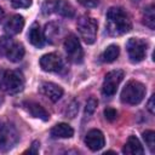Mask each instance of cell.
Returning <instances> with one entry per match:
<instances>
[{"label":"cell","mask_w":155,"mask_h":155,"mask_svg":"<svg viewBox=\"0 0 155 155\" xmlns=\"http://www.w3.org/2000/svg\"><path fill=\"white\" fill-rule=\"evenodd\" d=\"M147 46L148 45L144 40L138 39V38H131L126 44L127 53H128L131 62L138 63L143 61L147 54Z\"/></svg>","instance_id":"52a82bcc"},{"label":"cell","mask_w":155,"mask_h":155,"mask_svg":"<svg viewBox=\"0 0 155 155\" xmlns=\"http://www.w3.org/2000/svg\"><path fill=\"white\" fill-rule=\"evenodd\" d=\"M40 67L45 71L58 73L63 69V61L57 53H47L40 58Z\"/></svg>","instance_id":"9c48e42d"},{"label":"cell","mask_w":155,"mask_h":155,"mask_svg":"<svg viewBox=\"0 0 155 155\" xmlns=\"http://www.w3.org/2000/svg\"><path fill=\"white\" fill-rule=\"evenodd\" d=\"M54 12L68 18H71L75 15V10L68 0H54Z\"/></svg>","instance_id":"e0dca14e"},{"label":"cell","mask_w":155,"mask_h":155,"mask_svg":"<svg viewBox=\"0 0 155 155\" xmlns=\"http://www.w3.org/2000/svg\"><path fill=\"white\" fill-rule=\"evenodd\" d=\"M40 92L52 102L59 101L63 96V88L53 82H42L40 86Z\"/></svg>","instance_id":"8fae6325"},{"label":"cell","mask_w":155,"mask_h":155,"mask_svg":"<svg viewBox=\"0 0 155 155\" xmlns=\"http://www.w3.org/2000/svg\"><path fill=\"white\" fill-rule=\"evenodd\" d=\"M28 40L29 42L35 47H42L45 42L44 33L40 29V25L38 23H33L29 31H28Z\"/></svg>","instance_id":"9a60e30c"},{"label":"cell","mask_w":155,"mask_h":155,"mask_svg":"<svg viewBox=\"0 0 155 155\" xmlns=\"http://www.w3.org/2000/svg\"><path fill=\"white\" fill-rule=\"evenodd\" d=\"M23 27H24V18L21 15H13L6 21V23L4 25V30L7 35L11 36V35L19 34L22 31Z\"/></svg>","instance_id":"7c38bea8"},{"label":"cell","mask_w":155,"mask_h":155,"mask_svg":"<svg viewBox=\"0 0 155 155\" xmlns=\"http://www.w3.org/2000/svg\"><path fill=\"white\" fill-rule=\"evenodd\" d=\"M52 12H54V0H46L42 5V13L50 15Z\"/></svg>","instance_id":"484cf974"},{"label":"cell","mask_w":155,"mask_h":155,"mask_svg":"<svg viewBox=\"0 0 155 155\" xmlns=\"http://www.w3.org/2000/svg\"><path fill=\"white\" fill-rule=\"evenodd\" d=\"M64 50L68 58L74 63H81L84 59V51L79 39L74 34H69L64 40Z\"/></svg>","instance_id":"8992f818"},{"label":"cell","mask_w":155,"mask_h":155,"mask_svg":"<svg viewBox=\"0 0 155 155\" xmlns=\"http://www.w3.org/2000/svg\"><path fill=\"white\" fill-rule=\"evenodd\" d=\"M154 94L150 97V99L148 101V104H147V109L150 111V114H154L155 113V105H154Z\"/></svg>","instance_id":"4dcf8cb0"},{"label":"cell","mask_w":155,"mask_h":155,"mask_svg":"<svg viewBox=\"0 0 155 155\" xmlns=\"http://www.w3.org/2000/svg\"><path fill=\"white\" fill-rule=\"evenodd\" d=\"M122 153L127 155H142L144 153V149L136 136H130L122 148Z\"/></svg>","instance_id":"5bb4252c"},{"label":"cell","mask_w":155,"mask_h":155,"mask_svg":"<svg viewBox=\"0 0 155 155\" xmlns=\"http://www.w3.org/2000/svg\"><path fill=\"white\" fill-rule=\"evenodd\" d=\"M51 136L52 138H70L74 134V130L64 122L57 124L51 128Z\"/></svg>","instance_id":"2e32d148"},{"label":"cell","mask_w":155,"mask_h":155,"mask_svg":"<svg viewBox=\"0 0 155 155\" xmlns=\"http://www.w3.org/2000/svg\"><path fill=\"white\" fill-rule=\"evenodd\" d=\"M23 87H24V78L22 73L17 70H4L1 90L6 91L10 94H16L21 92Z\"/></svg>","instance_id":"277c9868"},{"label":"cell","mask_w":155,"mask_h":155,"mask_svg":"<svg viewBox=\"0 0 155 155\" xmlns=\"http://www.w3.org/2000/svg\"><path fill=\"white\" fill-rule=\"evenodd\" d=\"M11 5L15 8H27L31 5V0H11Z\"/></svg>","instance_id":"4316f807"},{"label":"cell","mask_w":155,"mask_h":155,"mask_svg":"<svg viewBox=\"0 0 155 155\" xmlns=\"http://www.w3.org/2000/svg\"><path fill=\"white\" fill-rule=\"evenodd\" d=\"M85 144L92 151L101 150L105 144L104 134L99 130H91L87 132V134L85 137Z\"/></svg>","instance_id":"30bf717a"},{"label":"cell","mask_w":155,"mask_h":155,"mask_svg":"<svg viewBox=\"0 0 155 155\" xmlns=\"http://www.w3.org/2000/svg\"><path fill=\"white\" fill-rule=\"evenodd\" d=\"M79 111V103L76 101H73L70 102V104L67 107V110H65V115L69 116V117H75V115L78 114Z\"/></svg>","instance_id":"d4e9b609"},{"label":"cell","mask_w":155,"mask_h":155,"mask_svg":"<svg viewBox=\"0 0 155 155\" xmlns=\"http://www.w3.org/2000/svg\"><path fill=\"white\" fill-rule=\"evenodd\" d=\"M82 6H85V7H88V8H91V7H96L97 5H98V2H99V0H78Z\"/></svg>","instance_id":"f1b7e54d"},{"label":"cell","mask_w":155,"mask_h":155,"mask_svg":"<svg viewBox=\"0 0 155 155\" xmlns=\"http://www.w3.org/2000/svg\"><path fill=\"white\" fill-rule=\"evenodd\" d=\"M24 53H25V51H24L23 45L22 44H18V42H15L11 46V48L8 50L6 57H7L8 61H11L13 63H17V62H19V61L23 59Z\"/></svg>","instance_id":"ac0fdd59"},{"label":"cell","mask_w":155,"mask_h":155,"mask_svg":"<svg viewBox=\"0 0 155 155\" xmlns=\"http://www.w3.org/2000/svg\"><path fill=\"white\" fill-rule=\"evenodd\" d=\"M39 148H40V143L38 140H34L31 147L25 151V153H29V154H38L39 153Z\"/></svg>","instance_id":"f546056e"},{"label":"cell","mask_w":155,"mask_h":155,"mask_svg":"<svg viewBox=\"0 0 155 155\" xmlns=\"http://www.w3.org/2000/svg\"><path fill=\"white\" fill-rule=\"evenodd\" d=\"M59 36V25L56 23H48L45 27V31H44V38L50 41L53 42Z\"/></svg>","instance_id":"44dd1931"},{"label":"cell","mask_w":155,"mask_h":155,"mask_svg":"<svg viewBox=\"0 0 155 155\" xmlns=\"http://www.w3.org/2000/svg\"><path fill=\"white\" fill-rule=\"evenodd\" d=\"M143 138L148 145V148L150 149L151 153L155 151V132L154 131H145L143 132Z\"/></svg>","instance_id":"603a6c76"},{"label":"cell","mask_w":155,"mask_h":155,"mask_svg":"<svg viewBox=\"0 0 155 155\" xmlns=\"http://www.w3.org/2000/svg\"><path fill=\"white\" fill-rule=\"evenodd\" d=\"M132 23L130 16L121 7H110L107 12L105 28L109 35L120 36L131 30Z\"/></svg>","instance_id":"6da1fadb"},{"label":"cell","mask_w":155,"mask_h":155,"mask_svg":"<svg viewBox=\"0 0 155 155\" xmlns=\"http://www.w3.org/2000/svg\"><path fill=\"white\" fill-rule=\"evenodd\" d=\"M97 105H98V101L94 97H90L87 99V102H86V105H85V116L90 117L94 113Z\"/></svg>","instance_id":"cb8c5ba5"},{"label":"cell","mask_w":155,"mask_h":155,"mask_svg":"<svg viewBox=\"0 0 155 155\" xmlns=\"http://www.w3.org/2000/svg\"><path fill=\"white\" fill-rule=\"evenodd\" d=\"M19 134L16 127L11 124H2L0 126V151H10L18 142Z\"/></svg>","instance_id":"5b68a950"},{"label":"cell","mask_w":155,"mask_h":155,"mask_svg":"<svg viewBox=\"0 0 155 155\" xmlns=\"http://www.w3.org/2000/svg\"><path fill=\"white\" fill-rule=\"evenodd\" d=\"M119 53H120V50H119L117 45H109L104 50V52L102 53L101 58L105 63H111V62H114L119 57Z\"/></svg>","instance_id":"d6986e66"},{"label":"cell","mask_w":155,"mask_h":155,"mask_svg":"<svg viewBox=\"0 0 155 155\" xmlns=\"http://www.w3.org/2000/svg\"><path fill=\"white\" fill-rule=\"evenodd\" d=\"M76 27H78V31H79L80 38L86 44L90 45V44H93L96 41L98 24H97V21L93 17L87 16V15L81 16L78 19Z\"/></svg>","instance_id":"3957f363"},{"label":"cell","mask_w":155,"mask_h":155,"mask_svg":"<svg viewBox=\"0 0 155 155\" xmlns=\"http://www.w3.org/2000/svg\"><path fill=\"white\" fill-rule=\"evenodd\" d=\"M13 44H15V41L10 35L0 36V56H6Z\"/></svg>","instance_id":"7402d4cb"},{"label":"cell","mask_w":155,"mask_h":155,"mask_svg":"<svg viewBox=\"0 0 155 155\" xmlns=\"http://www.w3.org/2000/svg\"><path fill=\"white\" fill-rule=\"evenodd\" d=\"M23 108L34 117L41 119L42 121H47L50 119V114L45 110L44 107H41L39 103L35 102H24L23 103Z\"/></svg>","instance_id":"4fadbf2b"},{"label":"cell","mask_w":155,"mask_h":155,"mask_svg":"<svg viewBox=\"0 0 155 155\" xmlns=\"http://www.w3.org/2000/svg\"><path fill=\"white\" fill-rule=\"evenodd\" d=\"M124 79V71L122 70H111L109 71L103 81V86H102V93L105 97H111L116 93V90L120 85V82Z\"/></svg>","instance_id":"ba28073f"},{"label":"cell","mask_w":155,"mask_h":155,"mask_svg":"<svg viewBox=\"0 0 155 155\" xmlns=\"http://www.w3.org/2000/svg\"><path fill=\"white\" fill-rule=\"evenodd\" d=\"M4 17H5V11L2 10V7L0 6V22L4 19Z\"/></svg>","instance_id":"1f68e13d"},{"label":"cell","mask_w":155,"mask_h":155,"mask_svg":"<svg viewBox=\"0 0 155 155\" xmlns=\"http://www.w3.org/2000/svg\"><path fill=\"white\" fill-rule=\"evenodd\" d=\"M2 76H4V70H0V90L2 86Z\"/></svg>","instance_id":"d6a6232c"},{"label":"cell","mask_w":155,"mask_h":155,"mask_svg":"<svg viewBox=\"0 0 155 155\" xmlns=\"http://www.w3.org/2000/svg\"><path fill=\"white\" fill-rule=\"evenodd\" d=\"M145 86L136 80H131L126 84V86L121 91V101L122 103L130 104V105H136L140 103L145 96Z\"/></svg>","instance_id":"7a4b0ae2"},{"label":"cell","mask_w":155,"mask_h":155,"mask_svg":"<svg viewBox=\"0 0 155 155\" xmlns=\"http://www.w3.org/2000/svg\"><path fill=\"white\" fill-rule=\"evenodd\" d=\"M143 23L150 29L155 28V8H154L153 4L144 8V11H143Z\"/></svg>","instance_id":"ffe728a7"},{"label":"cell","mask_w":155,"mask_h":155,"mask_svg":"<svg viewBox=\"0 0 155 155\" xmlns=\"http://www.w3.org/2000/svg\"><path fill=\"white\" fill-rule=\"evenodd\" d=\"M104 116L108 121H114L117 116V113L113 108H107V109H104Z\"/></svg>","instance_id":"83f0119b"}]
</instances>
